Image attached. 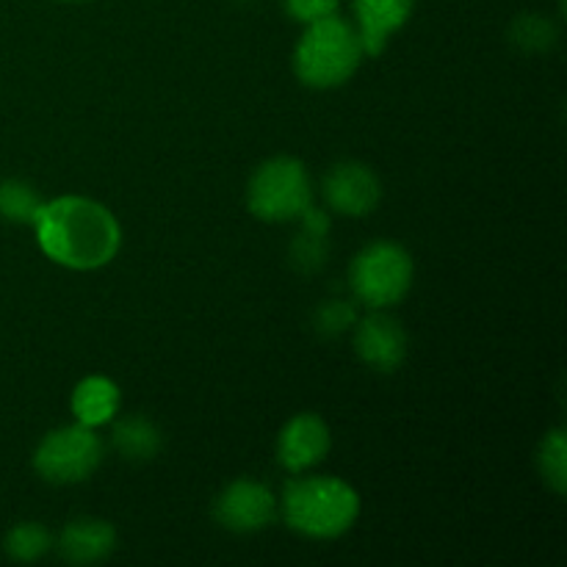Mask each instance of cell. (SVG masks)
Listing matches in <instances>:
<instances>
[{"label": "cell", "instance_id": "1", "mask_svg": "<svg viewBox=\"0 0 567 567\" xmlns=\"http://www.w3.org/2000/svg\"><path fill=\"white\" fill-rule=\"evenodd\" d=\"M33 227L44 255L66 269H100L120 249V225L111 210L86 197L44 203Z\"/></svg>", "mask_w": 567, "mask_h": 567}, {"label": "cell", "instance_id": "2", "mask_svg": "<svg viewBox=\"0 0 567 567\" xmlns=\"http://www.w3.org/2000/svg\"><path fill=\"white\" fill-rule=\"evenodd\" d=\"M282 515L293 532L313 540H332L352 529L360 515V498L336 476L293 480L282 493Z\"/></svg>", "mask_w": 567, "mask_h": 567}, {"label": "cell", "instance_id": "3", "mask_svg": "<svg viewBox=\"0 0 567 567\" xmlns=\"http://www.w3.org/2000/svg\"><path fill=\"white\" fill-rule=\"evenodd\" d=\"M363 59L358 31L338 14L310 22L293 50V70L313 89H332L347 83Z\"/></svg>", "mask_w": 567, "mask_h": 567}, {"label": "cell", "instance_id": "4", "mask_svg": "<svg viewBox=\"0 0 567 567\" xmlns=\"http://www.w3.org/2000/svg\"><path fill=\"white\" fill-rule=\"evenodd\" d=\"M247 203L258 219H299L313 203L308 169L297 158H271L252 175Z\"/></svg>", "mask_w": 567, "mask_h": 567}, {"label": "cell", "instance_id": "5", "mask_svg": "<svg viewBox=\"0 0 567 567\" xmlns=\"http://www.w3.org/2000/svg\"><path fill=\"white\" fill-rule=\"evenodd\" d=\"M349 280L360 302L369 308H391L402 302L413 286V260L399 244L377 241L354 258Z\"/></svg>", "mask_w": 567, "mask_h": 567}, {"label": "cell", "instance_id": "6", "mask_svg": "<svg viewBox=\"0 0 567 567\" xmlns=\"http://www.w3.org/2000/svg\"><path fill=\"white\" fill-rule=\"evenodd\" d=\"M100 463H103V443L92 426L83 424L50 432L33 454L39 476L50 485H75L89 480Z\"/></svg>", "mask_w": 567, "mask_h": 567}, {"label": "cell", "instance_id": "7", "mask_svg": "<svg viewBox=\"0 0 567 567\" xmlns=\"http://www.w3.org/2000/svg\"><path fill=\"white\" fill-rule=\"evenodd\" d=\"M277 515V498L266 485L238 480L216 498V520L236 535H252L266 529Z\"/></svg>", "mask_w": 567, "mask_h": 567}, {"label": "cell", "instance_id": "8", "mask_svg": "<svg viewBox=\"0 0 567 567\" xmlns=\"http://www.w3.org/2000/svg\"><path fill=\"white\" fill-rule=\"evenodd\" d=\"M324 197L330 208L338 210V214L365 216L377 208L382 188L369 166L347 161V164L332 166V172L327 175Z\"/></svg>", "mask_w": 567, "mask_h": 567}, {"label": "cell", "instance_id": "9", "mask_svg": "<svg viewBox=\"0 0 567 567\" xmlns=\"http://www.w3.org/2000/svg\"><path fill=\"white\" fill-rule=\"evenodd\" d=\"M354 349L360 360L377 371H396L408 354V336L402 324L385 313L363 319L354 332Z\"/></svg>", "mask_w": 567, "mask_h": 567}, {"label": "cell", "instance_id": "10", "mask_svg": "<svg viewBox=\"0 0 567 567\" xmlns=\"http://www.w3.org/2000/svg\"><path fill=\"white\" fill-rule=\"evenodd\" d=\"M327 452H330V430L319 415L310 413L288 421L277 443V457L293 474L313 468L327 457Z\"/></svg>", "mask_w": 567, "mask_h": 567}, {"label": "cell", "instance_id": "11", "mask_svg": "<svg viewBox=\"0 0 567 567\" xmlns=\"http://www.w3.org/2000/svg\"><path fill=\"white\" fill-rule=\"evenodd\" d=\"M413 14V0H354V17H358V37L363 53L380 55L388 39L404 25Z\"/></svg>", "mask_w": 567, "mask_h": 567}, {"label": "cell", "instance_id": "12", "mask_svg": "<svg viewBox=\"0 0 567 567\" xmlns=\"http://www.w3.org/2000/svg\"><path fill=\"white\" fill-rule=\"evenodd\" d=\"M116 546L114 526L97 518H81L72 520L64 532H61L59 551L66 563L72 565H92L103 563Z\"/></svg>", "mask_w": 567, "mask_h": 567}, {"label": "cell", "instance_id": "13", "mask_svg": "<svg viewBox=\"0 0 567 567\" xmlns=\"http://www.w3.org/2000/svg\"><path fill=\"white\" fill-rule=\"evenodd\" d=\"M120 410V388L105 377H86L72 393V413L78 424L83 426H103Z\"/></svg>", "mask_w": 567, "mask_h": 567}, {"label": "cell", "instance_id": "14", "mask_svg": "<svg viewBox=\"0 0 567 567\" xmlns=\"http://www.w3.org/2000/svg\"><path fill=\"white\" fill-rule=\"evenodd\" d=\"M114 446L131 463H144L158 454L161 432L147 419H125L114 426Z\"/></svg>", "mask_w": 567, "mask_h": 567}, {"label": "cell", "instance_id": "15", "mask_svg": "<svg viewBox=\"0 0 567 567\" xmlns=\"http://www.w3.org/2000/svg\"><path fill=\"white\" fill-rule=\"evenodd\" d=\"M44 203L28 183L3 181L0 183V216L17 225H33L42 214Z\"/></svg>", "mask_w": 567, "mask_h": 567}, {"label": "cell", "instance_id": "16", "mask_svg": "<svg viewBox=\"0 0 567 567\" xmlns=\"http://www.w3.org/2000/svg\"><path fill=\"white\" fill-rule=\"evenodd\" d=\"M50 546H53V540H50V532L42 524H22L6 537V554L17 563L42 559L50 551Z\"/></svg>", "mask_w": 567, "mask_h": 567}, {"label": "cell", "instance_id": "17", "mask_svg": "<svg viewBox=\"0 0 567 567\" xmlns=\"http://www.w3.org/2000/svg\"><path fill=\"white\" fill-rule=\"evenodd\" d=\"M540 474L548 485L557 493H565L567 487V446H565V432L557 430L543 441L540 446Z\"/></svg>", "mask_w": 567, "mask_h": 567}, {"label": "cell", "instance_id": "18", "mask_svg": "<svg viewBox=\"0 0 567 567\" xmlns=\"http://www.w3.org/2000/svg\"><path fill=\"white\" fill-rule=\"evenodd\" d=\"M327 233H313V230H305L302 236L293 241V260H297L299 269L310 271V269H319L321 264L327 260V244H324Z\"/></svg>", "mask_w": 567, "mask_h": 567}, {"label": "cell", "instance_id": "19", "mask_svg": "<svg viewBox=\"0 0 567 567\" xmlns=\"http://www.w3.org/2000/svg\"><path fill=\"white\" fill-rule=\"evenodd\" d=\"M513 39L518 44H524V48H546V44L554 42V28L543 17H520L513 28Z\"/></svg>", "mask_w": 567, "mask_h": 567}, {"label": "cell", "instance_id": "20", "mask_svg": "<svg viewBox=\"0 0 567 567\" xmlns=\"http://www.w3.org/2000/svg\"><path fill=\"white\" fill-rule=\"evenodd\" d=\"M338 6L341 0H286V11L291 14V20L305 22V25L338 14Z\"/></svg>", "mask_w": 567, "mask_h": 567}, {"label": "cell", "instance_id": "21", "mask_svg": "<svg viewBox=\"0 0 567 567\" xmlns=\"http://www.w3.org/2000/svg\"><path fill=\"white\" fill-rule=\"evenodd\" d=\"M319 327L327 332V336H336V332L347 330L354 321V310L349 308L347 302H330L319 310Z\"/></svg>", "mask_w": 567, "mask_h": 567}]
</instances>
